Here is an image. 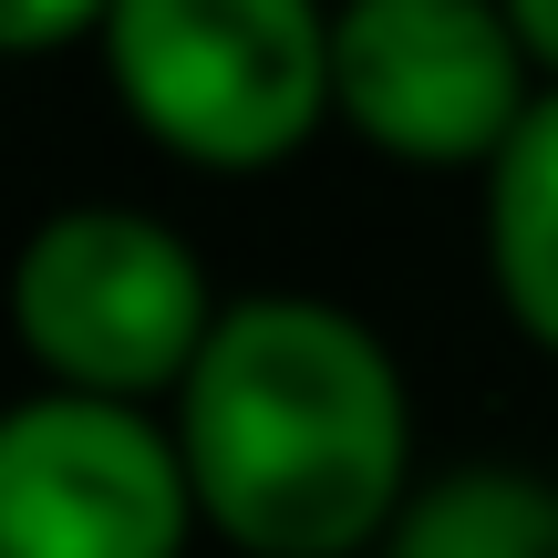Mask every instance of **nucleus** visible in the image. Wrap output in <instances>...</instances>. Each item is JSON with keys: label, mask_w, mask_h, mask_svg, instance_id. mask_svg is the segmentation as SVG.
I'll return each mask as SVG.
<instances>
[{"label": "nucleus", "mask_w": 558, "mask_h": 558, "mask_svg": "<svg viewBox=\"0 0 558 558\" xmlns=\"http://www.w3.org/2000/svg\"><path fill=\"white\" fill-rule=\"evenodd\" d=\"M177 456L248 558H352L403 507V383L331 300H239L186 373Z\"/></svg>", "instance_id": "1"}, {"label": "nucleus", "mask_w": 558, "mask_h": 558, "mask_svg": "<svg viewBox=\"0 0 558 558\" xmlns=\"http://www.w3.org/2000/svg\"><path fill=\"white\" fill-rule=\"evenodd\" d=\"M135 124L186 166H279L331 104V21L311 0H114L104 21Z\"/></svg>", "instance_id": "2"}, {"label": "nucleus", "mask_w": 558, "mask_h": 558, "mask_svg": "<svg viewBox=\"0 0 558 558\" xmlns=\"http://www.w3.org/2000/svg\"><path fill=\"white\" fill-rule=\"evenodd\" d=\"M11 331L32 341V362L62 393L135 403L197 373L218 311H207V269L156 218L62 207L52 228H32V248L11 269Z\"/></svg>", "instance_id": "3"}, {"label": "nucleus", "mask_w": 558, "mask_h": 558, "mask_svg": "<svg viewBox=\"0 0 558 558\" xmlns=\"http://www.w3.org/2000/svg\"><path fill=\"white\" fill-rule=\"evenodd\" d=\"M331 104L403 166H497L527 124V41L507 0H352Z\"/></svg>", "instance_id": "4"}, {"label": "nucleus", "mask_w": 558, "mask_h": 558, "mask_svg": "<svg viewBox=\"0 0 558 558\" xmlns=\"http://www.w3.org/2000/svg\"><path fill=\"white\" fill-rule=\"evenodd\" d=\"M186 456L94 393H41L0 414V558H177Z\"/></svg>", "instance_id": "5"}, {"label": "nucleus", "mask_w": 558, "mask_h": 558, "mask_svg": "<svg viewBox=\"0 0 558 558\" xmlns=\"http://www.w3.org/2000/svg\"><path fill=\"white\" fill-rule=\"evenodd\" d=\"M486 269H497V300L518 311V331L558 352V94L527 104L507 156L486 166Z\"/></svg>", "instance_id": "6"}, {"label": "nucleus", "mask_w": 558, "mask_h": 558, "mask_svg": "<svg viewBox=\"0 0 558 558\" xmlns=\"http://www.w3.org/2000/svg\"><path fill=\"white\" fill-rule=\"evenodd\" d=\"M393 558H558V497L507 465H465L393 518Z\"/></svg>", "instance_id": "7"}, {"label": "nucleus", "mask_w": 558, "mask_h": 558, "mask_svg": "<svg viewBox=\"0 0 558 558\" xmlns=\"http://www.w3.org/2000/svg\"><path fill=\"white\" fill-rule=\"evenodd\" d=\"M83 21H114V0H0V52H52Z\"/></svg>", "instance_id": "8"}, {"label": "nucleus", "mask_w": 558, "mask_h": 558, "mask_svg": "<svg viewBox=\"0 0 558 558\" xmlns=\"http://www.w3.org/2000/svg\"><path fill=\"white\" fill-rule=\"evenodd\" d=\"M507 21H518L527 62H548V73H558V0H507Z\"/></svg>", "instance_id": "9"}]
</instances>
